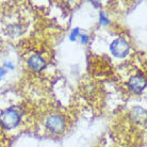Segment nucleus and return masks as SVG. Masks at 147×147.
I'll list each match as a JSON object with an SVG mask.
<instances>
[{
    "mask_svg": "<svg viewBox=\"0 0 147 147\" xmlns=\"http://www.w3.org/2000/svg\"><path fill=\"white\" fill-rule=\"evenodd\" d=\"M82 43H83V44H86V43H88V36H86V35H82Z\"/></svg>",
    "mask_w": 147,
    "mask_h": 147,
    "instance_id": "nucleus-9",
    "label": "nucleus"
},
{
    "mask_svg": "<svg viewBox=\"0 0 147 147\" xmlns=\"http://www.w3.org/2000/svg\"><path fill=\"white\" fill-rule=\"evenodd\" d=\"M20 121V112L17 108L11 107L1 112L0 114V125L4 129H13Z\"/></svg>",
    "mask_w": 147,
    "mask_h": 147,
    "instance_id": "nucleus-1",
    "label": "nucleus"
},
{
    "mask_svg": "<svg viewBox=\"0 0 147 147\" xmlns=\"http://www.w3.org/2000/svg\"><path fill=\"white\" fill-rule=\"evenodd\" d=\"M7 73V70L5 69V68H3V67H0V80L2 79V77L3 76H5V74Z\"/></svg>",
    "mask_w": 147,
    "mask_h": 147,
    "instance_id": "nucleus-8",
    "label": "nucleus"
},
{
    "mask_svg": "<svg viewBox=\"0 0 147 147\" xmlns=\"http://www.w3.org/2000/svg\"><path fill=\"white\" fill-rule=\"evenodd\" d=\"M130 46L127 43V40L124 38H116L114 40L110 45L111 53L116 58H125L129 53Z\"/></svg>",
    "mask_w": 147,
    "mask_h": 147,
    "instance_id": "nucleus-3",
    "label": "nucleus"
},
{
    "mask_svg": "<svg viewBox=\"0 0 147 147\" xmlns=\"http://www.w3.org/2000/svg\"><path fill=\"white\" fill-rule=\"evenodd\" d=\"M127 85L130 91L140 94L146 88V79L142 74H136L129 79Z\"/></svg>",
    "mask_w": 147,
    "mask_h": 147,
    "instance_id": "nucleus-4",
    "label": "nucleus"
},
{
    "mask_svg": "<svg viewBox=\"0 0 147 147\" xmlns=\"http://www.w3.org/2000/svg\"><path fill=\"white\" fill-rule=\"evenodd\" d=\"M27 64L30 69L34 70V71H42L46 67V61L40 55H31L27 61Z\"/></svg>",
    "mask_w": 147,
    "mask_h": 147,
    "instance_id": "nucleus-5",
    "label": "nucleus"
},
{
    "mask_svg": "<svg viewBox=\"0 0 147 147\" xmlns=\"http://www.w3.org/2000/svg\"><path fill=\"white\" fill-rule=\"evenodd\" d=\"M45 124H46V128L50 132L55 133V134H59V133H62L65 130L66 121H65L62 115L52 114V115L48 116Z\"/></svg>",
    "mask_w": 147,
    "mask_h": 147,
    "instance_id": "nucleus-2",
    "label": "nucleus"
},
{
    "mask_svg": "<svg viewBox=\"0 0 147 147\" xmlns=\"http://www.w3.org/2000/svg\"><path fill=\"white\" fill-rule=\"evenodd\" d=\"M100 22L103 24V25H108L109 24V20H108V18L105 16V14H103L102 12L100 13Z\"/></svg>",
    "mask_w": 147,
    "mask_h": 147,
    "instance_id": "nucleus-6",
    "label": "nucleus"
},
{
    "mask_svg": "<svg viewBox=\"0 0 147 147\" xmlns=\"http://www.w3.org/2000/svg\"><path fill=\"white\" fill-rule=\"evenodd\" d=\"M78 35H79V29H78V28H76V29H74L73 33H71V35H70V38L74 40L76 37L78 36Z\"/></svg>",
    "mask_w": 147,
    "mask_h": 147,
    "instance_id": "nucleus-7",
    "label": "nucleus"
}]
</instances>
